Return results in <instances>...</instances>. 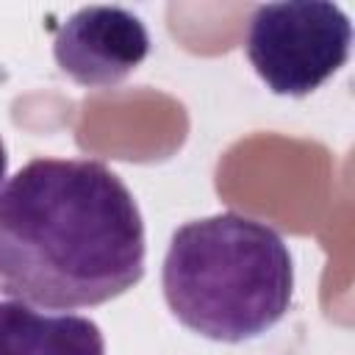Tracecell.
<instances>
[{
    "label": "cell",
    "mask_w": 355,
    "mask_h": 355,
    "mask_svg": "<svg viewBox=\"0 0 355 355\" xmlns=\"http://www.w3.org/2000/svg\"><path fill=\"white\" fill-rule=\"evenodd\" d=\"M352 25L322 0L263 3L250 17L247 58L275 94L305 97L349 58Z\"/></svg>",
    "instance_id": "3"
},
{
    "label": "cell",
    "mask_w": 355,
    "mask_h": 355,
    "mask_svg": "<svg viewBox=\"0 0 355 355\" xmlns=\"http://www.w3.org/2000/svg\"><path fill=\"white\" fill-rule=\"evenodd\" d=\"M0 355H105V338L86 316H50L8 300L0 302Z\"/></svg>",
    "instance_id": "5"
},
{
    "label": "cell",
    "mask_w": 355,
    "mask_h": 355,
    "mask_svg": "<svg viewBox=\"0 0 355 355\" xmlns=\"http://www.w3.org/2000/svg\"><path fill=\"white\" fill-rule=\"evenodd\" d=\"M144 222L116 172L33 158L0 189V294L53 311L103 305L144 275Z\"/></svg>",
    "instance_id": "1"
},
{
    "label": "cell",
    "mask_w": 355,
    "mask_h": 355,
    "mask_svg": "<svg viewBox=\"0 0 355 355\" xmlns=\"http://www.w3.org/2000/svg\"><path fill=\"white\" fill-rule=\"evenodd\" d=\"M150 53L144 22L119 6L78 8L53 39L61 72L80 86H114L125 80Z\"/></svg>",
    "instance_id": "4"
},
{
    "label": "cell",
    "mask_w": 355,
    "mask_h": 355,
    "mask_svg": "<svg viewBox=\"0 0 355 355\" xmlns=\"http://www.w3.org/2000/svg\"><path fill=\"white\" fill-rule=\"evenodd\" d=\"M161 286L169 311L189 330L239 344L286 316L294 266L275 227L225 211L172 233Z\"/></svg>",
    "instance_id": "2"
},
{
    "label": "cell",
    "mask_w": 355,
    "mask_h": 355,
    "mask_svg": "<svg viewBox=\"0 0 355 355\" xmlns=\"http://www.w3.org/2000/svg\"><path fill=\"white\" fill-rule=\"evenodd\" d=\"M6 169H8V155H6V147H3V141H0V183H3V178H6Z\"/></svg>",
    "instance_id": "6"
}]
</instances>
